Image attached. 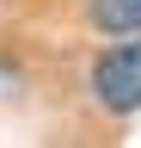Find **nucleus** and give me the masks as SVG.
I'll return each mask as SVG.
<instances>
[{
  "label": "nucleus",
  "instance_id": "nucleus-2",
  "mask_svg": "<svg viewBox=\"0 0 141 148\" xmlns=\"http://www.w3.org/2000/svg\"><path fill=\"white\" fill-rule=\"evenodd\" d=\"M92 25L111 37H135L141 31V0H92Z\"/></svg>",
  "mask_w": 141,
  "mask_h": 148
},
{
  "label": "nucleus",
  "instance_id": "nucleus-1",
  "mask_svg": "<svg viewBox=\"0 0 141 148\" xmlns=\"http://www.w3.org/2000/svg\"><path fill=\"white\" fill-rule=\"evenodd\" d=\"M92 86L104 111H141V43H117L92 68Z\"/></svg>",
  "mask_w": 141,
  "mask_h": 148
}]
</instances>
